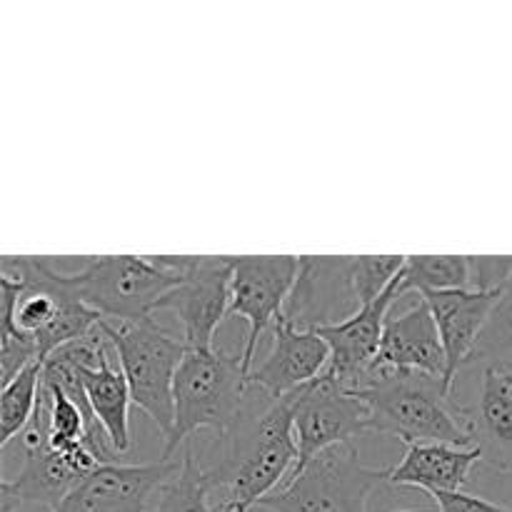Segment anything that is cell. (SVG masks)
Returning a JSON list of instances; mask_svg holds the SVG:
<instances>
[{"label":"cell","instance_id":"19","mask_svg":"<svg viewBox=\"0 0 512 512\" xmlns=\"http://www.w3.org/2000/svg\"><path fill=\"white\" fill-rule=\"evenodd\" d=\"M473 430L480 463L498 473H512V373L508 368L483 365Z\"/></svg>","mask_w":512,"mask_h":512},{"label":"cell","instance_id":"18","mask_svg":"<svg viewBox=\"0 0 512 512\" xmlns=\"http://www.w3.org/2000/svg\"><path fill=\"white\" fill-rule=\"evenodd\" d=\"M478 463V448H455V445L445 443H410L405 445L403 460L388 470V485L425 490L430 498L440 493H460Z\"/></svg>","mask_w":512,"mask_h":512},{"label":"cell","instance_id":"8","mask_svg":"<svg viewBox=\"0 0 512 512\" xmlns=\"http://www.w3.org/2000/svg\"><path fill=\"white\" fill-rule=\"evenodd\" d=\"M20 445L25 455L23 468L15 478L0 483V512H18L23 508L53 512L93 470L105 465L88 445L70 453L50 448L43 390L33 420L20 435Z\"/></svg>","mask_w":512,"mask_h":512},{"label":"cell","instance_id":"10","mask_svg":"<svg viewBox=\"0 0 512 512\" xmlns=\"http://www.w3.org/2000/svg\"><path fill=\"white\" fill-rule=\"evenodd\" d=\"M300 258L295 255H240L230 280V313L248 323V338L240 353L245 373L255 368L260 335L283 318L290 293L298 283Z\"/></svg>","mask_w":512,"mask_h":512},{"label":"cell","instance_id":"17","mask_svg":"<svg viewBox=\"0 0 512 512\" xmlns=\"http://www.w3.org/2000/svg\"><path fill=\"white\" fill-rule=\"evenodd\" d=\"M378 365L388 370H413V373L438 375L448 380L443 340L423 298L398 318H390L385 323Z\"/></svg>","mask_w":512,"mask_h":512},{"label":"cell","instance_id":"12","mask_svg":"<svg viewBox=\"0 0 512 512\" xmlns=\"http://www.w3.org/2000/svg\"><path fill=\"white\" fill-rule=\"evenodd\" d=\"M178 460L158 463H105L88 475L53 512H155Z\"/></svg>","mask_w":512,"mask_h":512},{"label":"cell","instance_id":"13","mask_svg":"<svg viewBox=\"0 0 512 512\" xmlns=\"http://www.w3.org/2000/svg\"><path fill=\"white\" fill-rule=\"evenodd\" d=\"M78 368L80 380H83L85 395L93 415L108 433L110 445L118 455L128 453L133 448V433H130V395L128 380L123 370L115 368L108 355V338L103 328H95L88 338L75 340V343L63 345Z\"/></svg>","mask_w":512,"mask_h":512},{"label":"cell","instance_id":"5","mask_svg":"<svg viewBox=\"0 0 512 512\" xmlns=\"http://www.w3.org/2000/svg\"><path fill=\"white\" fill-rule=\"evenodd\" d=\"M58 278L103 320L138 323L158 313L160 300L178 288L183 275L165 265L160 255H93L70 273L58 268Z\"/></svg>","mask_w":512,"mask_h":512},{"label":"cell","instance_id":"1","mask_svg":"<svg viewBox=\"0 0 512 512\" xmlns=\"http://www.w3.org/2000/svg\"><path fill=\"white\" fill-rule=\"evenodd\" d=\"M223 458L208 470L213 488H228L220 512H250L298 465L293 398H270L250 385L238 423L223 435Z\"/></svg>","mask_w":512,"mask_h":512},{"label":"cell","instance_id":"9","mask_svg":"<svg viewBox=\"0 0 512 512\" xmlns=\"http://www.w3.org/2000/svg\"><path fill=\"white\" fill-rule=\"evenodd\" d=\"M165 265L180 270L183 280L160 300L183 325L188 350L215 348V330L230 313V280L235 258L230 255H160Z\"/></svg>","mask_w":512,"mask_h":512},{"label":"cell","instance_id":"15","mask_svg":"<svg viewBox=\"0 0 512 512\" xmlns=\"http://www.w3.org/2000/svg\"><path fill=\"white\" fill-rule=\"evenodd\" d=\"M330 348L315 330H300L285 318L273 325L268 358L250 370V385L270 398H290L328 370Z\"/></svg>","mask_w":512,"mask_h":512},{"label":"cell","instance_id":"3","mask_svg":"<svg viewBox=\"0 0 512 512\" xmlns=\"http://www.w3.org/2000/svg\"><path fill=\"white\" fill-rule=\"evenodd\" d=\"M408 255H303L283 318L320 330L353 318L398 280Z\"/></svg>","mask_w":512,"mask_h":512},{"label":"cell","instance_id":"11","mask_svg":"<svg viewBox=\"0 0 512 512\" xmlns=\"http://www.w3.org/2000/svg\"><path fill=\"white\" fill-rule=\"evenodd\" d=\"M290 398H293V428L298 443V465L293 473L305 468L325 450L348 445L360 435L370 433V413L365 400L340 388L328 373Z\"/></svg>","mask_w":512,"mask_h":512},{"label":"cell","instance_id":"7","mask_svg":"<svg viewBox=\"0 0 512 512\" xmlns=\"http://www.w3.org/2000/svg\"><path fill=\"white\" fill-rule=\"evenodd\" d=\"M390 468H370L353 443L325 450L288 475L258 508L268 512H368L370 495L388 483Z\"/></svg>","mask_w":512,"mask_h":512},{"label":"cell","instance_id":"14","mask_svg":"<svg viewBox=\"0 0 512 512\" xmlns=\"http://www.w3.org/2000/svg\"><path fill=\"white\" fill-rule=\"evenodd\" d=\"M395 300H398V280L375 303L358 310L353 318L315 330L330 348V365L325 373L348 393L360 395L368 388L370 373L378 363L388 310Z\"/></svg>","mask_w":512,"mask_h":512},{"label":"cell","instance_id":"21","mask_svg":"<svg viewBox=\"0 0 512 512\" xmlns=\"http://www.w3.org/2000/svg\"><path fill=\"white\" fill-rule=\"evenodd\" d=\"M43 390V363L30 365L28 370L3 385L0 395V448H8L15 438L25 433L33 420Z\"/></svg>","mask_w":512,"mask_h":512},{"label":"cell","instance_id":"22","mask_svg":"<svg viewBox=\"0 0 512 512\" xmlns=\"http://www.w3.org/2000/svg\"><path fill=\"white\" fill-rule=\"evenodd\" d=\"M210 490H213L210 473L198 463L193 445L188 443L183 448V455H180L178 475L165 488L155 512H213L208 505Z\"/></svg>","mask_w":512,"mask_h":512},{"label":"cell","instance_id":"25","mask_svg":"<svg viewBox=\"0 0 512 512\" xmlns=\"http://www.w3.org/2000/svg\"><path fill=\"white\" fill-rule=\"evenodd\" d=\"M395 512H415V510H395Z\"/></svg>","mask_w":512,"mask_h":512},{"label":"cell","instance_id":"16","mask_svg":"<svg viewBox=\"0 0 512 512\" xmlns=\"http://www.w3.org/2000/svg\"><path fill=\"white\" fill-rule=\"evenodd\" d=\"M500 290L465 288L420 295L428 303L435 325H438L445 358H448V385L453 390L458 373L473 360L480 335L498 305Z\"/></svg>","mask_w":512,"mask_h":512},{"label":"cell","instance_id":"6","mask_svg":"<svg viewBox=\"0 0 512 512\" xmlns=\"http://www.w3.org/2000/svg\"><path fill=\"white\" fill-rule=\"evenodd\" d=\"M100 328L118 355V368L128 380L133 405H138L153 420L163 440H168L175 425V375L188 353L185 343L160 328L153 318L138 323L103 320Z\"/></svg>","mask_w":512,"mask_h":512},{"label":"cell","instance_id":"2","mask_svg":"<svg viewBox=\"0 0 512 512\" xmlns=\"http://www.w3.org/2000/svg\"><path fill=\"white\" fill-rule=\"evenodd\" d=\"M438 375L383 370L360 393L370 413V433L410 443H445L475 448L473 415L455 400Z\"/></svg>","mask_w":512,"mask_h":512},{"label":"cell","instance_id":"4","mask_svg":"<svg viewBox=\"0 0 512 512\" xmlns=\"http://www.w3.org/2000/svg\"><path fill=\"white\" fill-rule=\"evenodd\" d=\"M250 393V375L240 355L218 348L188 350L173 385L175 425L160 460H173L198 430H215L223 438L238 423Z\"/></svg>","mask_w":512,"mask_h":512},{"label":"cell","instance_id":"23","mask_svg":"<svg viewBox=\"0 0 512 512\" xmlns=\"http://www.w3.org/2000/svg\"><path fill=\"white\" fill-rule=\"evenodd\" d=\"M500 365L512 373V275L500 290L498 305L478 340L470 365Z\"/></svg>","mask_w":512,"mask_h":512},{"label":"cell","instance_id":"24","mask_svg":"<svg viewBox=\"0 0 512 512\" xmlns=\"http://www.w3.org/2000/svg\"><path fill=\"white\" fill-rule=\"evenodd\" d=\"M433 500L438 503L440 512H512L508 505L478 498V495H470L465 490H460V493L433 495Z\"/></svg>","mask_w":512,"mask_h":512},{"label":"cell","instance_id":"20","mask_svg":"<svg viewBox=\"0 0 512 512\" xmlns=\"http://www.w3.org/2000/svg\"><path fill=\"white\" fill-rule=\"evenodd\" d=\"M473 288L470 255H408L398 278V298Z\"/></svg>","mask_w":512,"mask_h":512}]
</instances>
